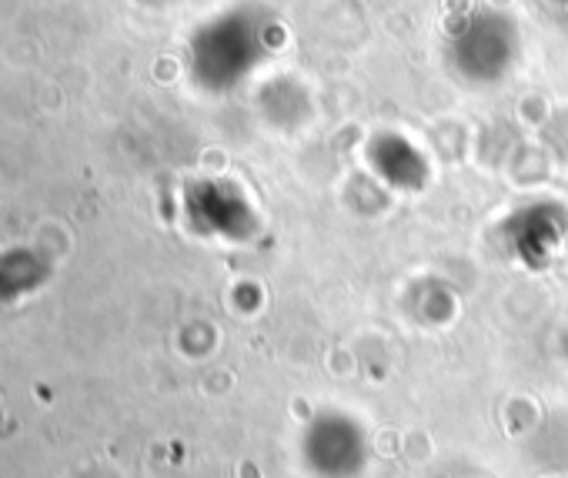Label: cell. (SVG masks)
Listing matches in <instances>:
<instances>
[{"instance_id": "obj_1", "label": "cell", "mask_w": 568, "mask_h": 478, "mask_svg": "<svg viewBox=\"0 0 568 478\" xmlns=\"http://www.w3.org/2000/svg\"><path fill=\"white\" fill-rule=\"evenodd\" d=\"M305 455L325 478H348L365 465V438L348 418L332 415L308 431Z\"/></svg>"}]
</instances>
